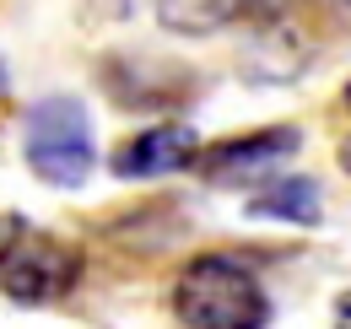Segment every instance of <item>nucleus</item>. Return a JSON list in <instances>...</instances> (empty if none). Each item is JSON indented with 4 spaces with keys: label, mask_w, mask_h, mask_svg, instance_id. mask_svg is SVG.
Listing matches in <instances>:
<instances>
[{
    "label": "nucleus",
    "mask_w": 351,
    "mask_h": 329,
    "mask_svg": "<svg viewBox=\"0 0 351 329\" xmlns=\"http://www.w3.org/2000/svg\"><path fill=\"white\" fill-rule=\"evenodd\" d=\"M173 319L184 329H265L270 297L232 254H195L173 281Z\"/></svg>",
    "instance_id": "1"
},
{
    "label": "nucleus",
    "mask_w": 351,
    "mask_h": 329,
    "mask_svg": "<svg viewBox=\"0 0 351 329\" xmlns=\"http://www.w3.org/2000/svg\"><path fill=\"white\" fill-rule=\"evenodd\" d=\"M346 108H351V82H346Z\"/></svg>",
    "instance_id": "12"
},
{
    "label": "nucleus",
    "mask_w": 351,
    "mask_h": 329,
    "mask_svg": "<svg viewBox=\"0 0 351 329\" xmlns=\"http://www.w3.org/2000/svg\"><path fill=\"white\" fill-rule=\"evenodd\" d=\"M335 157H341V167H346V178H351V135L341 141V151H335Z\"/></svg>",
    "instance_id": "10"
},
{
    "label": "nucleus",
    "mask_w": 351,
    "mask_h": 329,
    "mask_svg": "<svg viewBox=\"0 0 351 329\" xmlns=\"http://www.w3.org/2000/svg\"><path fill=\"white\" fill-rule=\"evenodd\" d=\"M76 281H82V254L49 232H16L0 248V291L22 308L60 302Z\"/></svg>",
    "instance_id": "3"
},
{
    "label": "nucleus",
    "mask_w": 351,
    "mask_h": 329,
    "mask_svg": "<svg viewBox=\"0 0 351 329\" xmlns=\"http://www.w3.org/2000/svg\"><path fill=\"white\" fill-rule=\"evenodd\" d=\"M0 86H5V71H0Z\"/></svg>",
    "instance_id": "13"
},
{
    "label": "nucleus",
    "mask_w": 351,
    "mask_h": 329,
    "mask_svg": "<svg viewBox=\"0 0 351 329\" xmlns=\"http://www.w3.org/2000/svg\"><path fill=\"white\" fill-rule=\"evenodd\" d=\"M27 167L54 184V189H76L87 184L92 162H97V146H92V119L76 97H44L33 114H27Z\"/></svg>",
    "instance_id": "2"
},
{
    "label": "nucleus",
    "mask_w": 351,
    "mask_h": 329,
    "mask_svg": "<svg viewBox=\"0 0 351 329\" xmlns=\"http://www.w3.org/2000/svg\"><path fill=\"white\" fill-rule=\"evenodd\" d=\"M335 329H351V287L335 297Z\"/></svg>",
    "instance_id": "9"
},
{
    "label": "nucleus",
    "mask_w": 351,
    "mask_h": 329,
    "mask_svg": "<svg viewBox=\"0 0 351 329\" xmlns=\"http://www.w3.org/2000/svg\"><path fill=\"white\" fill-rule=\"evenodd\" d=\"M200 151V135L189 124H152L130 135L119 151H114V173L119 178H162V173H184Z\"/></svg>",
    "instance_id": "5"
},
{
    "label": "nucleus",
    "mask_w": 351,
    "mask_h": 329,
    "mask_svg": "<svg viewBox=\"0 0 351 329\" xmlns=\"http://www.w3.org/2000/svg\"><path fill=\"white\" fill-rule=\"evenodd\" d=\"M330 5H335V16H341V22L351 27V0H330Z\"/></svg>",
    "instance_id": "11"
},
{
    "label": "nucleus",
    "mask_w": 351,
    "mask_h": 329,
    "mask_svg": "<svg viewBox=\"0 0 351 329\" xmlns=\"http://www.w3.org/2000/svg\"><path fill=\"white\" fill-rule=\"evenodd\" d=\"M298 146H303V135L292 124H270V130H254V135H232L211 151H195L189 167H200L211 184H243V178H260L276 162L298 157Z\"/></svg>",
    "instance_id": "4"
},
{
    "label": "nucleus",
    "mask_w": 351,
    "mask_h": 329,
    "mask_svg": "<svg viewBox=\"0 0 351 329\" xmlns=\"http://www.w3.org/2000/svg\"><path fill=\"white\" fill-rule=\"evenodd\" d=\"M249 16V0H157V22L178 38H206Z\"/></svg>",
    "instance_id": "6"
},
{
    "label": "nucleus",
    "mask_w": 351,
    "mask_h": 329,
    "mask_svg": "<svg viewBox=\"0 0 351 329\" xmlns=\"http://www.w3.org/2000/svg\"><path fill=\"white\" fill-rule=\"evenodd\" d=\"M292 5H298V0H249V11L265 16V22H276V16H281V11H292Z\"/></svg>",
    "instance_id": "8"
},
{
    "label": "nucleus",
    "mask_w": 351,
    "mask_h": 329,
    "mask_svg": "<svg viewBox=\"0 0 351 329\" xmlns=\"http://www.w3.org/2000/svg\"><path fill=\"white\" fill-rule=\"evenodd\" d=\"M249 216H276L292 227H313L319 221V184L313 178H276L249 200Z\"/></svg>",
    "instance_id": "7"
}]
</instances>
